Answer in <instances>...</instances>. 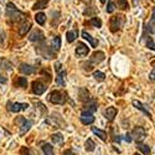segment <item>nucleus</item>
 I'll use <instances>...</instances> for the list:
<instances>
[{"label":"nucleus","mask_w":155,"mask_h":155,"mask_svg":"<svg viewBox=\"0 0 155 155\" xmlns=\"http://www.w3.org/2000/svg\"><path fill=\"white\" fill-rule=\"evenodd\" d=\"M6 16L9 18V20L11 22L22 21V20H25V18H26L24 12L18 10V8H15V5L12 3H8L6 4Z\"/></svg>","instance_id":"nucleus-1"},{"label":"nucleus","mask_w":155,"mask_h":155,"mask_svg":"<svg viewBox=\"0 0 155 155\" xmlns=\"http://www.w3.org/2000/svg\"><path fill=\"white\" fill-rule=\"evenodd\" d=\"M104 58H106L104 52H102V51H96V52H93L92 56L89 57L88 63H84V64H83V66H86V67H83V68H84L86 71H91V70L93 68V66H96V64L101 63L102 61H104Z\"/></svg>","instance_id":"nucleus-2"},{"label":"nucleus","mask_w":155,"mask_h":155,"mask_svg":"<svg viewBox=\"0 0 155 155\" xmlns=\"http://www.w3.org/2000/svg\"><path fill=\"white\" fill-rule=\"evenodd\" d=\"M67 99V93L63 91H54L48 96V101L54 104H64Z\"/></svg>","instance_id":"nucleus-3"},{"label":"nucleus","mask_w":155,"mask_h":155,"mask_svg":"<svg viewBox=\"0 0 155 155\" xmlns=\"http://www.w3.org/2000/svg\"><path fill=\"white\" fill-rule=\"evenodd\" d=\"M125 22V19L123 15H115L112 16L109 20V29L112 32H117L118 30H120L123 28V25Z\"/></svg>","instance_id":"nucleus-4"},{"label":"nucleus","mask_w":155,"mask_h":155,"mask_svg":"<svg viewBox=\"0 0 155 155\" xmlns=\"http://www.w3.org/2000/svg\"><path fill=\"white\" fill-rule=\"evenodd\" d=\"M55 70H56V73H57V77H56L57 86L64 87V77H66V74H67V71L62 67L61 62H56L55 63Z\"/></svg>","instance_id":"nucleus-5"},{"label":"nucleus","mask_w":155,"mask_h":155,"mask_svg":"<svg viewBox=\"0 0 155 155\" xmlns=\"http://www.w3.org/2000/svg\"><path fill=\"white\" fill-rule=\"evenodd\" d=\"M130 137H132L133 140L137 141V143H140V141H143L144 138L147 137V132H145V129L143 127H135L133 129Z\"/></svg>","instance_id":"nucleus-6"},{"label":"nucleus","mask_w":155,"mask_h":155,"mask_svg":"<svg viewBox=\"0 0 155 155\" xmlns=\"http://www.w3.org/2000/svg\"><path fill=\"white\" fill-rule=\"evenodd\" d=\"M18 122L20 123V135L22 137L30 130V128L32 127V120L21 117V118H18Z\"/></svg>","instance_id":"nucleus-7"},{"label":"nucleus","mask_w":155,"mask_h":155,"mask_svg":"<svg viewBox=\"0 0 155 155\" xmlns=\"http://www.w3.org/2000/svg\"><path fill=\"white\" fill-rule=\"evenodd\" d=\"M80 120H81L82 124H84V125H89V124H92V123L96 120V118H94L93 113L87 112V110H82L81 117H80Z\"/></svg>","instance_id":"nucleus-8"},{"label":"nucleus","mask_w":155,"mask_h":155,"mask_svg":"<svg viewBox=\"0 0 155 155\" xmlns=\"http://www.w3.org/2000/svg\"><path fill=\"white\" fill-rule=\"evenodd\" d=\"M46 91V84L41 81H34L32 82V92L36 96H41Z\"/></svg>","instance_id":"nucleus-9"},{"label":"nucleus","mask_w":155,"mask_h":155,"mask_svg":"<svg viewBox=\"0 0 155 155\" xmlns=\"http://www.w3.org/2000/svg\"><path fill=\"white\" fill-rule=\"evenodd\" d=\"M77 46H78V47H76V56L77 57H86L89 54V47L86 44L78 42Z\"/></svg>","instance_id":"nucleus-10"},{"label":"nucleus","mask_w":155,"mask_h":155,"mask_svg":"<svg viewBox=\"0 0 155 155\" xmlns=\"http://www.w3.org/2000/svg\"><path fill=\"white\" fill-rule=\"evenodd\" d=\"M98 109V103L94 98H89L88 101L84 102V109L83 110H87V112H91V113H94L96 110Z\"/></svg>","instance_id":"nucleus-11"},{"label":"nucleus","mask_w":155,"mask_h":155,"mask_svg":"<svg viewBox=\"0 0 155 155\" xmlns=\"http://www.w3.org/2000/svg\"><path fill=\"white\" fill-rule=\"evenodd\" d=\"M9 106L12 113H19L21 110H26L29 108L28 103H9Z\"/></svg>","instance_id":"nucleus-12"},{"label":"nucleus","mask_w":155,"mask_h":155,"mask_svg":"<svg viewBox=\"0 0 155 155\" xmlns=\"http://www.w3.org/2000/svg\"><path fill=\"white\" fill-rule=\"evenodd\" d=\"M30 41H32V42H41V41H44L45 40V35L42 34V31L41 30H34L32 32H31V35H30Z\"/></svg>","instance_id":"nucleus-13"},{"label":"nucleus","mask_w":155,"mask_h":155,"mask_svg":"<svg viewBox=\"0 0 155 155\" xmlns=\"http://www.w3.org/2000/svg\"><path fill=\"white\" fill-rule=\"evenodd\" d=\"M117 113H118V110H117V108H115V107H108L104 110V117L107 118L108 122H113L114 118L117 117Z\"/></svg>","instance_id":"nucleus-14"},{"label":"nucleus","mask_w":155,"mask_h":155,"mask_svg":"<svg viewBox=\"0 0 155 155\" xmlns=\"http://www.w3.org/2000/svg\"><path fill=\"white\" fill-rule=\"evenodd\" d=\"M31 29V22L29 20H22V24L20 25V28H19V35L20 36H25L28 34V31Z\"/></svg>","instance_id":"nucleus-15"},{"label":"nucleus","mask_w":155,"mask_h":155,"mask_svg":"<svg viewBox=\"0 0 155 155\" xmlns=\"http://www.w3.org/2000/svg\"><path fill=\"white\" fill-rule=\"evenodd\" d=\"M132 103H133V106H134L137 109H139L140 112H143V113L147 115V117H148L149 119H151V113H150V112H149V110H148V109L144 107V104H143V103H141V102H139V101H135V99H134Z\"/></svg>","instance_id":"nucleus-16"},{"label":"nucleus","mask_w":155,"mask_h":155,"mask_svg":"<svg viewBox=\"0 0 155 155\" xmlns=\"http://www.w3.org/2000/svg\"><path fill=\"white\" fill-rule=\"evenodd\" d=\"M89 98H91V93H89V91H88L87 88H84V87H81V88L78 89V99L84 103V102L88 101Z\"/></svg>","instance_id":"nucleus-17"},{"label":"nucleus","mask_w":155,"mask_h":155,"mask_svg":"<svg viewBox=\"0 0 155 155\" xmlns=\"http://www.w3.org/2000/svg\"><path fill=\"white\" fill-rule=\"evenodd\" d=\"M19 70L24 74H32L35 72V67H32L31 64H28V63H21Z\"/></svg>","instance_id":"nucleus-18"},{"label":"nucleus","mask_w":155,"mask_h":155,"mask_svg":"<svg viewBox=\"0 0 155 155\" xmlns=\"http://www.w3.org/2000/svg\"><path fill=\"white\" fill-rule=\"evenodd\" d=\"M82 37L84 38V40H87L89 44H91L92 47H97V46H98V40H97V38H94V37H92L86 30L82 31Z\"/></svg>","instance_id":"nucleus-19"},{"label":"nucleus","mask_w":155,"mask_h":155,"mask_svg":"<svg viewBox=\"0 0 155 155\" xmlns=\"http://www.w3.org/2000/svg\"><path fill=\"white\" fill-rule=\"evenodd\" d=\"M147 31L148 34H155V8L153 9V14H151V19L149 21V24L147 25Z\"/></svg>","instance_id":"nucleus-20"},{"label":"nucleus","mask_w":155,"mask_h":155,"mask_svg":"<svg viewBox=\"0 0 155 155\" xmlns=\"http://www.w3.org/2000/svg\"><path fill=\"white\" fill-rule=\"evenodd\" d=\"M92 132L101 139V140H103V141H107V133L104 132V130H102V129H98V128H96V127H92Z\"/></svg>","instance_id":"nucleus-21"},{"label":"nucleus","mask_w":155,"mask_h":155,"mask_svg":"<svg viewBox=\"0 0 155 155\" xmlns=\"http://www.w3.org/2000/svg\"><path fill=\"white\" fill-rule=\"evenodd\" d=\"M51 139H52V143L57 144V145H62L63 144V137L61 133H55L51 135Z\"/></svg>","instance_id":"nucleus-22"},{"label":"nucleus","mask_w":155,"mask_h":155,"mask_svg":"<svg viewBox=\"0 0 155 155\" xmlns=\"http://www.w3.org/2000/svg\"><path fill=\"white\" fill-rule=\"evenodd\" d=\"M78 36V31L74 30V31H67L66 32V40L68 44H72L74 40H76V37Z\"/></svg>","instance_id":"nucleus-23"},{"label":"nucleus","mask_w":155,"mask_h":155,"mask_svg":"<svg viewBox=\"0 0 155 155\" xmlns=\"http://www.w3.org/2000/svg\"><path fill=\"white\" fill-rule=\"evenodd\" d=\"M41 148H42V151H44L45 155H55V153H54V147L51 145V144L44 143Z\"/></svg>","instance_id":"nucleus-24"},{"label":"nucleus","mask_w":155,"mask_h":155,"mask_svg":"<svg viewBox=\"0 0 155 155\" xmlns=\"http://www.w3.org/2000/svg\"><path fill=\"white\" fill-rule=\"evenodd\" d=\"M138 149L141 151V153H143L144 155H150V153H151V150H150V147L149 145H147V144H143V143H141V141H140V143H138Z\"/></svg>","instance_id":"nucleus-25"},{"label":"nucleus","mask_w":155,"mask_h":155,"mask_svg":"<svg viewBox=\"0 0 155 155\" xmlns=\"http://www.w3.org/2000/svg\"><path fill=\"white\" fill-rule=\"evenodd\" d=\"M15 86L20 87V88H26L28 87V78L26 77H19L15 81Z\"/></svg>","instance_id":"nucleus-26"},{"label":"nucleus","mask_w":155,"mask_h":155,"mask_svg":"<svg viewBox=\"0 0 155 155\" xmlns=\"http://www.w3.org/2000/svg\"><path fill=\"white\" fill-rule=\"evenodd\" d=\"M60 47H61V37L60 36H55L54 40H52V50H54V52L58 51Z\"/></svg>","instance_id":"nucleus-27"},{"label":"nucleus","mask_w":155,"mask_h":155,"mask_svg":"<svg viewBox=\"0 0 155 155\" xmlns=\"http://www.w3.org/2000/svg\"><path fill=\"white\" fill-rule=\"evenodd\" d=\"M35 20L38 25H44L45 21H46V15L44 14V12H37V14L35 15Z\"/></svg>","instance_id":"nucleus-28"},{"label":"nucleus","mask_w":155,"mask_h":155,"mask_svg":"<svg viewBox=\"0 0 155 155\" xmlns=\"http://www.w3.org/2000/svg\"><path fill=\"white\" fill-rule=\"evenodd\" d=\"M84 148L87 151H93L96 149V144H94V141L92 139H87L86 141V144H84Z\"/></svg>","instance_id":"nucleus-29"},{"label":"nucleus","mask_w":155,"mask_h":155,"mask_svg":"<svg viewBox=\"0 0 155 155\" xmlns=\"http://www.w3.org/2000/svg\"><path fill=\"white\" fill-rule=\"evenodd\" d=\"M88 24H89V25H92V26H94V28H97V29L102 28V21H101L99 18H92L91 20H89Z\"/></svg>","instance_id":"nucleus-30"},{"label":"nucleus","mask_w":155,"mask_h":155,"mask_svg":"<svg viewBox=\"0 0 155 155\" xmlns=\"http://www.w3.org/2000/svg\"><path fill=\"white\" fill-rule=\"evenodd\" d=\"M93 77H94L97 81H99V82H102V81L106 80V74L103 73V72H101V71H94V72H93Z\"/></svg>","instance_id":"nucleus-31"},{"label":"nucleus","mask_w":155,"mask_h":155,"mask_svg":"<svg viewBox=\"0 0 155 155\" xmlns=\"http://www.w3.org/2000/svg\"><path fill=\"white\" fill-rule=\"evenodd\" d=\"M47 3H48V0H38V2L34 5V10H37V9H44L46 5H47Z\"/></svg>","instance_id":"nucleus-32"},{"label":"nucleus","mask_w":155,"mask_h":155,"mask_svg":"<svg viewBox=\"0 0 155 155\" xmlns=\"http://www.w3.org/2000/svg\"><path fill=\"white\" fill-rule=\"evenodd\" d=\"M147 47L148 48H150V50H153V51H155V42H154V40H153V37H150V36H148L147 37Z\"/></svg>","instance_id":"nucleus-33"},{"label":"nucleus","mask_w":155,"mask_h":155,"mask_svg":"<svg viewBox=\"0 0 155 155\" xmlns=\"http://www.w3.org/2000/svg\"><path fill=\"white\" fill-rule=\"evenodd\" d=\"M118 5L123 10H128L129 9V4H128L127 0H118Z\"/></svg>","instance_id":"nucleus-34"},{"label":"nucleus","mask_w":155,"mask_h":155,"mask_svg":"<svg viewBox=\"0 0 155 155\" xmlns=\"http://www.w3.org/2000/svg\"><path fill=\"white\" fill-rule=\"evenodd\" d=\"M114 9H115V5H114V3L112 2V0H109V2H108V5H107V12H108V14H112V12L114 11Z\"/></svg>","instance_id":"nucleus-35"},{"label":"nucleus","mask_w":155,"mask_h":155,"mask_svg":"<svg viewBox=\"0 0 155 155\" xmlns=\"http://www.w3.org/2000/svg\"><path fill=\"white\" fill-rule=\"evenodd\" d=\"M20 153H21V155H31V151H30V149L25 148V147L21 149V151H20Z\"/></svg>","instance_id":"nucleus-36"},{"label":"nucleus","mask_w":155,"mask_h":155,"mask_svg":"<svg viewBox=\"0 0 155 155\" xmlns=\"http://www.w3.org/2000/svg\"><path fill=\"white\" fill-rule=\"evenodd\" d=\"M123 139L127 141V143H130V141L133 140V139H132V137H130V134H129V133H127V134L123 137Z\"/></svg>","instance_id":"nucleus-37"},{"label":"nucleus","mask_w":155,"mask_h":155,"mask_svg":"<svg viewBox=\"0 0 155 155\" xmlns=\"http://www.w3.org/2000/svg\"><path fill=\"white\" fill-rule=\"evenodd\" d=\"M63 155H77L72 149H67L66 151H63Z\"/></svg>","instance_id":"nucleus-38"},{"label":"nucleus","mask_w":155,"mask_h":155,"mask_svg":"<svg viewBox=\"0 0 155 155\" xmlns=\"http://www.w3.org/2000/svg\"><path fill=\"white\" fill-rule=\"evenodd\" d=\"M149 80L150 81H155V68L151 71V73L149 74Z\"/></svg>","instance_id":"nucleus-39"},{"label":"nucleus","mask_w":155,"mask_h":155,"mask_svg":"<svg viewBox=\"0 0 155 155\" xmlns=\"http://www.w3.org/2000/svg\"><path fill=\"white\" fill-rule=\"evenodd\" d=\"M6 81H8V80L5 78V77H4V76H0V83H5Z\"/></svg>","instance_id":"nucleus-40"},{"label":"nucleus","mask_w":155,"mask_h":155,"mask_svg":"<svg viewBox=\"0 0 155 155\" xmlns=\"http://www.w3.org/2000/svg\"><path fill=\"white\" fill-rule=\"evenodd\" d=\"M138 3H139V0H133V4H134V5H137Z\"/></svg>","instance_id":"nucleus-41"},{"label":"nucleus","mask_w":155,"mask_h":155,"mask_svg":"<svg viewBox=\"0 0 155 155\" xmlns=\"http://www.w3.org/2000/svg\"><path fill=\"white\" fill-rule=\"evenodd\" d=\"M99 2H101L102 4H104V3H106V0H99Z\"/></svg>","instance_id":"nucleus-42"},{"label":"nucleus","mask_w":155,"mask_h":155,"mask_svg":"<svg viewBox=\"0 0 155 155\" xmlns=\"http://www.w3.org/2000/svg\"><path fill=\"white\" fill-rule=\"evenodd\" d=\"M134 155H140V154H139V153H135V154H134Z\"/></svg>","instance_id":"nucleus-43"}]
</instances>
